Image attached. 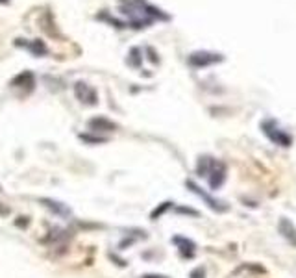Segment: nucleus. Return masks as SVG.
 I'll return each instance as SVG.
<instances>
[{
    "label": "nucleus",
    "instance_id": "f257e3e1",
    "mask_svg": "<svg viewBox=\"0 0 296 278\" xmlns=\"http://www.w3.org/2000/svg\"><path fill=\"white\" fill-rule=\"evenodd\" d=\"M198 175L208 176L211 189H219L220 185H222L224 178H226V169H224L220 161L213 160V158L209 156H202L198 161Z\"/></svg>",
    "mask_w": 296,
    "mask_h": 278
},
{
    "label": "nucleus",
    "instance_id": "f03ea898",
    "mask_svg": "<svg viewBox=\"0 0 296 278\" xmlns=\"http://www.w3.org/2000/svg\"><path fill=\"white\" fill-rule=\"evenodd\" d=\"M187 187H189L193 193H196V195L200 197L202 200H206V204L211 208V210H215V211H224V210H228V206H224V202H220V200H217V199H213L211 195H208L200 185H196L193 180H187Z\"/></svg>",
    "mask_w": 296,
    "mask_h": 278
},
{
    "label": "nucleus",
    "instance_id": "7ed1b4c3",
    "mask_svg": "<svg viewBox=\"0 0 296 278\" xmlns=\"http://www.w3.org/2000/svg\"><path fill=\"white\" fill-rule=\"evenodd\" d=\"M74 93H76V97L85 104H97V91L93 88H89L87 83L83 82H78L74 85Z\"/></svg>",
    "mask_w": 296,
    "mask_h": 278
},
{
    "label": "nucleus",
    "instance_id": "20e7f679",
    "mask_svg": "<svg viewBox=\"0 0 296 278\" xmlns=\"http://www.w3.org/2000/svg\"><path fill=\"white\" fill-rule=\"evenodd\" d=\"M263 128H265V134H267V136L270 137L274 143H278V145H283V146L291 145V137L287 136V134H283L280 128H272V122H265V124H263Z\"/></svg>",
    "mask_w": 296,
    "mask_h": 278
},
{
    "label": "nucleus",
    "instance_id": "39448f33",
    "mask_svg": "<svg viewBox=\"0 0 296 278\" xmlns=\"http://www.w3.org/2000/svg\"><path fill=\"white\" fill-rule=\"evenodd\" d=\"M41 204L47 206L50 211H54V213L59 215V217H69V215H71V208H69V206H65L63 202H59V200L41 199Z\"/></svg>",
    "mask_w": 296,
    "mask_h": 278
},
{
    "label": "nucleus",
    "instance_id": "423d86ee",
    "mask_svg": "<svg viewBox=\"0 0 296 278\" xmlns=\"http://www.w3.org/2000/svg\"><path fill=\"white\" fill-rule=\"evenodd\" d=\"M172 243L178 245V249H180V254L184 258H193L194 256V243L191 239H185L181 236H176L172 238Z\"/></svg>",
    "mask_w": 296,
    "mask_h": 278
},
{
    "label": "nucleus",
    "instance_id": "0eeeda50",
    "mask_svg": "<svg viewBox=\"0 0 296 278\" xmlns=\"http://www.w3.org/2000/svg\"><path fill=\"white\" fill-rule=\"evenodd\" d=\"M89 128H91V130H97V132L98 130H100V132H111V130H115V124L104 117H98V119H93V121L89 122Z\"/></svg>",
    "mask_w": 296,
    "mask_h": 278
},
{
    "label": "nucleus",
    "instance_id": "6e6552de",
    "mask_svg": "<svg viewBox=\"0 0 296 278\" xmlns=\"http://www.w3.org/2000/svg\"><path fill=\"white\" fill-rule=\"evenodd\" d=\"M280 230H282V234L285 236L292 245H296V228L292 226V223L289 219H282L280 223Z\"/></svg>",
    "mask_w": 296,
    "mask_h": 278
},
{
    "label": "nucleus",
    "instance_id": "1a4fd4ad",
    "mask_svg": "<svg viewBox=\"0 0 296 278\" xmlns=\"http://www.w3.org/2000/svg\"><path fill=\"white\" fill-rule=\"evenodd\" d=\"M215 61H220L219 56H213V58H200L198 54H193V58H191V63L193 65H208V63H215Z\"/></svg>",
    "mask_w": 296,
    "mask_h": 278
},
{
    "label": "nucleus",
    "instance_id": "9d476101",
    "mask_svg": "<svg viewBox=\"0 0 296 278\" xmlns=\"http://www.w3.org/2000/svg\"><path fill=\"white\" fill-rule=\"evenodd\" d=\"M169 206H170V202H165V204L161 206L160 210H154V211H152V219H157V217H160V215L163 213V211H165L167 208H169Z\"/></svg>",
    "mask_w": 296,
    "mask_h": 278
},
{
    "label": "nucleus",
    "instance_id": "9b49d317",
    "mask_svg": "<svg viewBox=\"0 0 296 278\" xmlns=\"http://www.w3.org/2000/svg\"><path fill=\"white\" fill-rule=\"evenodd\" d=\"M191 278H204V269H196V271L191 274Z\"/></svg>",
    "mask_w": 296,
    "mask_h": 278
},
{
    "label": "nucleus",
    "instance_id": "f8f14e48",
    "mask_svg": "<svg viewBox=\"0 0 296 278\" xmlns=\"http://www.w3.org/2000/svg\"><path fill=\"white\" fill-rule=\"evenodd\" d=\"M145 278H165V276H155V274H148V276H145Z\"/></svg>",
    "mask_w": 296,
    "mask_h": 278
}]
</instances>
